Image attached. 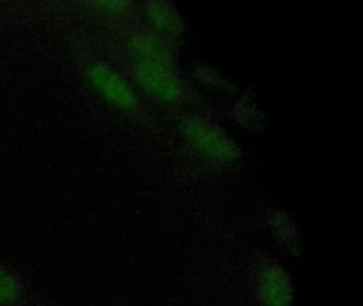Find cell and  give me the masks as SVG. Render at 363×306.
I'll return each instance as SVG.
<instances>
[{
	"instance_id": "2",
	"label": "cell",
	"mask_w": 363,
	"mask_h": 306,
	"mask_svg": "<svg viewBox=\"0 0 363 306\" xmlns=\"http://www.w3.org/2000/svg\"><path fill=\"white\" fill-rule=\"evenodd\" d=\"M177 132L186 148L201 162L228 167L240 157L235 140L216 123L196 115H184L177 123Z\"/></svg>"
},
{
	"instance_id": "4",
	"label": "cell",
	"mask_w": 363,
	"mask_h": 306,
	"mask_svg": "<svg viewBox=\"0 0 363 306\" xmlns=\"http://www.w3.org/2000/svg\"><path fill=\"white\" fill-rule=\"evenodd\" d=\"M247 274L255 306H293L294 284L277 259L269 253H256L248 264Z\"/></svg>"
},
{
	"instance_id": "3",
	"label": "cell",
	"mask_w": 363,
	"mask_h": 306,
	"mask_svg": "<svg viewBox=\"0 0 363 306\" xmlns=\"http://www.w3.org/2000/svg\"><path fill=\"white\" fill-rule=\"evenodd\" d=\"M79 62L86 84L105 103L122 114L129 116L140 114L141 100L128 79L99 57L84 55Z\"/></svg>"
},
{
	"instance_id": "7",
	"label": "cell",
	"mask_w": 363,
	"mask_h": 306,
	"mask_svg": "<svg viewBox=\"0 0 363 306\" xmlns=\"http://www.w3.org/2000/svg\"><path fill=\"white\" fill-rule=\"evenodd\" d=\"M113 306H127V305L123 301H118L113 304Z\"/></svg>"
},
{
	"instance_id": "5",
	"label": "cell",
	"mask_w": 363,
	"mask_h": 306,
	"mask_svg": "<svg viewBox=\"0 0 363 306\" xmlns=\"http://www.w3.org/2000/svg\"><path fill=\"white\" fill-rule=\"evenodd\" d=\"M37 303L35 290L18 269L0 261V306H29Z\"/></svg>"
},
{
	"instance_id": "8",
	"label": "cell",
	"mask_w": 363,
	"mask_h": 306,
	"mask_svg": "<svg viewBox=\"0 0 363 306\" xmlns=\"http://www.w3.org/2000/svg\"><path fill=\"white\" fill-rule=\"evenodd\" d=\"M29 306H38V304H35V305H29Z\"/></svg>"
},
{
	"instance_id": "6",
	"label": "cell",
	"mask_w": 363,
	"mask_h": 306,
	"mask_svg": "<svg viewBox=\"0 0 363 306\" xmlns=\"http://www.w3.org/2000/svg\"><path fill=\"white\" fill-rule=\"evenodd\" d=\"M145 16L152 33L167 42L177 38L184 30L182 15L167 2H150L146 6Z\"/></svg>"
},
{
	"instance_id": "1",
	"label": "cell",
	"mask_w": 363,
	"mask_h": 306,
	"mask_svg": "<svg viewBox=\"0 0 363 306\" xmlns=\"http://www.w3.org/2000/svg\"><path fill=\"white\" fill-rule=\"evenodd\" d=\"M167 42L152 32L131 34L125 53L135 87L152 101L176 108L186 101V89Z\"/></svg>"
}]
</instances>
